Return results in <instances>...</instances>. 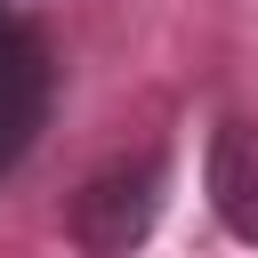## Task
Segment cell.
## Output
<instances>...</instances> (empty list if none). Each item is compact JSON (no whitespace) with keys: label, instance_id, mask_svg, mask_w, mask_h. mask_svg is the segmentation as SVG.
Masks as SVG:
<instances>
[{"label":"cell","instance_id":"1","mask_svg":"<svg viewBox=\"0 0 258 258\" xmlns=\"http://www.w3.org/2000/svg\"><path fill=\"white\" fill-rule=\"evenodd\" d=\"M153 218H161V153H121V161H105V169L73 194L64 234H73L81 250L113 258V250L145 242V234H153Z\"/></svg>","mask_w":258,"mask_h":258},{"label":"cell","instance_id":"2","mask_svg":"<svg viewBox=\"0 0 258 258\" xmlns=\"http://www.w3.org/2000/svg\"><path fill=\"white\" fill-rule=\"evenodd\" d=\"M210 210L234 242H258V121H218L210 129Z\"/></svg>","mask_w":258,"mask_h":258},{"label":"cell","instance_id":"3","mask_svg":"<svg viewBox=\"0 0 258 258\" xmlns=\"http://www.w3.org/2000/svg\"><path fill=\"white\" fill-rule=\"evenodd\" d=\"M32 113H40V56H32L24 24L0 16V161L32 137Z\"/></svg>","mask_w":258,"mask_h":258}]
</instances>
